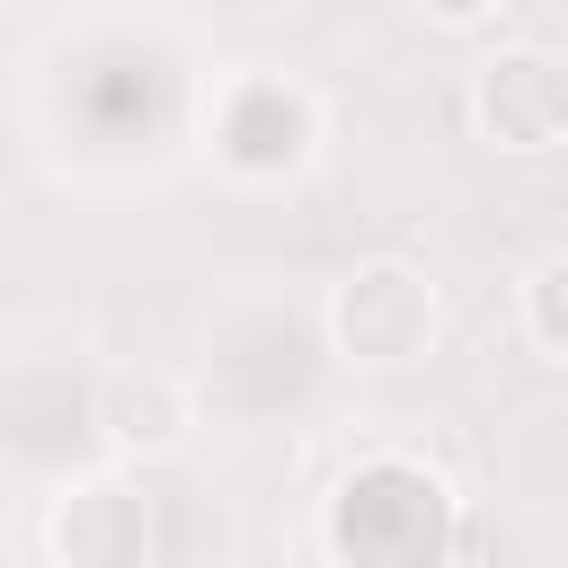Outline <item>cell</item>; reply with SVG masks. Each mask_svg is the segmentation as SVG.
<instances>
[{
	"label": "cell",
	"instance_id": "6da1fadb",
	"mask_svg": "<svg viewBox=\"0 0 568 568\" xmlns=\"http://www.w3.org/2000/svg\"><path fill=\"white\" fill-rule=\"evenodd\" d=\"M435 337H444V293L426 284V266H408V257H355L328 284V346H337V364L399 373V364L435 355Z\"/></svg>",
	"mask_w": 568,
	"mask_h": 568
},
{
	"label": "cell",
	"instance_id": "7a4b0ae2",
	"mask_svg": "<svg viewBox=\"0 0 568 568\" xmlns=\"http://www.w3.org/2000/svg\"><path fill=\"white\" fill-rule=\"evenodd\" d=\"M320 151V106L302 80H275V71H248L222 89L213 106V160L231 178H302Z\"/></svg>",
	"mask_w": 568,
	"mask_h": 568
},
{
	"label": "cell",
	"instance_id": "3957f363",
	"mask_svg": "<svg viewBox=\"0 0 568 568\" xmlns=\"http://www.w3.org/2000/svg\"><path fill=\"white\" fill-rule=\"evenodd\" d=\"M470 124H479V142H497L515 160L559 151L568 142V53H550V44H497L470 71Z\"/></svg>",
	"mask_w": 568,
	"mask_h": 568
},
{
	"label": "cell",
	"instance_id": "277c9868",
	"mask_svg": "<svg viewBox=\"0 0 568 568\" xmlns=\"http://www.w3.org/2000/svg\"><path fill=\"white\" fill-rule=\"evenodd\" d=\"M89 426H98V444L115 462H160V453H178L195 435V399L160 364H115L98 382V399H89Z\"/></svg>",
	"mask_w": 568,
	"mask_h": 568
},
{
	"label": "cell",
	"instance_id": "5b68a950",
	"mask_svg": "<svg viewBox=\"0 0 568 568\" xmlns=\"http://www.w3.org/2000/svg\"><path fill=\"white\" fill-rule=\"evenodd\" d=\"M44 541L62 568H142L151 550V506L124 479H71L44 515Z\"/></svg>",
	"mask_w": 568,
	"mask_h": 568
},
{
	"label": "cell",
	"instance_id": "8992f818",
	"mask_svg": "<svg viewBox=\"0 0 568 568\" xmlns=\"http://www.w3.org/2000/svg\"><path fill=\"white\" fill-rule=\"evenodd\" d=\"M524 337L550 364H568V248L532 257V275H524Z\"/></svg>",
	"mask_w": 568,
	"mask_h": 568
},
{
	"label": "cell",
	"instance_id": "52a82bcc",
	"mask_svg": "<svg viewBox=\"0 0 568 568\" xmlns=\"http://www.w3.org/2000/svg\"><path fill=\"white\" fill-rule=\"evenodd\" d=\"M506 0H417V18H435V27H453V36H470V27H488Z\"/></svg>",
	"mask_w": 568,
	"mask_h": 568
}]
</instances>
